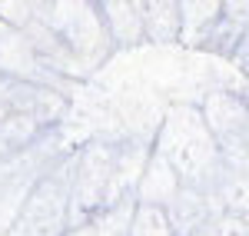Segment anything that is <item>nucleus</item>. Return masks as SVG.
Masks as SVG:
<instances>
[]
</instances>
